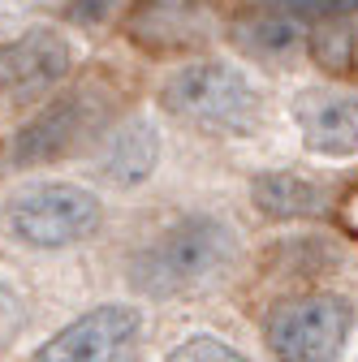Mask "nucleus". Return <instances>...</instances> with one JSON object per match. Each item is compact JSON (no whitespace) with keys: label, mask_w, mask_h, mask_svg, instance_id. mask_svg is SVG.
<instances>
[{"label":"nucleus","mask_w":358,"mask_h":362,"mask_svg":"<svg viewBox=\"0 0 358 362\" xmlns=\"http://www.w3.org/2000/svg\"><path fill=\"white\" fill-rule=\"evenodd\" d=\"M164 362H250L242 349H233L229 341H220V337H207V332H199V337H186V341H177L168 354H164Z\"/></svg>","instance_id":"nucleus-14"},{"label":"nucleus","mask_w":358,"mask_h":362,"mask_svg":"<svg viewBox=\"0 0 358 362\" xmlns=\"http://www.w3.org/2000/svg\"><path fill=\"white\" fill-rule=\"evenodd\" d=\"M156 156H160L156 129L143 117H129V121H117L100 139L96 164L112 186H139V181H147L156 173Z\"/></svg>","instance_id":"nucleus-11"},{"label":"nucleus","mask_w":358,"mask_h":362,"mask_svg":"<svg viewBox=\"0 0 358 362\" xmlns=\"http://www.w3.org/2000/svg\"><path fill=\"white\" fill-rule=\"evenodd\" d=\"M5 220L22 246L61 250L96 238L104 224V207L91 190L74 186V181H39V186H26L9 199Z\"/></svg>","instance_id":"nucleus-4"},{"label":"nucleus","mask_w":358,"mask_h":362,"mask_svg":"<svg viewBox=\"0 0 358 362\" xmlns=\"http://www.w3.org/2000/svg\"><path fill=\"white\" fill-rule=\"evenodd\" d=\"M229 39L238 43L246 57L267 61V65H281V61H289L306 43V22H302V13L277 9V5L272 9H250V13H242L233 22Z\"/></svg>","instance_id":"nucleus-12"},{"label":"nucleus","mask_w":358,"mask_h":362,"mask_svg":"<svg viewBox=\"0 0 358 362\" xmlns=\"http://www.w3.org/2000/svg\"><path fill=\"white\" fill-rule=\"evenodd\" d=\"M250 199L272 220H320V216H328V203H333L320 181H311L302 173H289V168L255 177Z\"/></svg>","instance_id":"nucleus-13"},{"label":"nucleus","mask_w":358,"mask_h":362,"mask_svg":"<svg viewBox=\"0 0 358 362\" xmlns=\"http://www.w3.org/2000/svg\"><path fill=\"white\" fill-rule=\"evenodd\" d=\"M74 52L61 30L35 26L0 43V104H39L69 78Z\"/></svg>","instance_id":"nucleus-7"},{"label":"nucleus","mask_w":358,"mask_h":362,"mask_svg":"<svg viewBox=\"0 0 358 362\" xmlns=\"http://www.w3.org/2000/svg\"><path fill=\"white\" fill-rule=\"evenodd\" d=\"M220 30L207 0H139L125 13V35L151 57H186L212 43Z\"/></svg>","instance_id":"nucleus-8"},{"label":"nucleus","mask_w":358,"mask_h":362,"mask_svg":"<svg viewBox=\"0 0 358 362\" xmlns=\"http://www.w3.org/2000/svg\"><path fill=\"white\" fill-rule=\"evenodd\" d=\"M108 5H112V0H78V5L69 9V18H74V22H96Z\"/></svg>","instance_id":"nucleus-15"},{"label":"nucleus","mask_w":358,"mask_h":362,"mask_svg":"<svg viewBox=\"0 0 358 362\" xmlns=\"http://www.w3.org/2000/svg\"><path fill=\"white\" fill-rule=\"evenodd\" d=\"M306 52L324 74L345 78L358 52V0H320L316 22L306 26Z\"/></svg>","instance_id":"nucleus-10"},{"label":"nucleus","mask_w":358,"mask_h":362,"mask_svg":"<svg viewBox=\"0 0 358 362\" xmlns=\"http://www.w3.org/2000/svg\"><path fill=\"white\" fill-rule=\"evenodd\" d=\"M143 315L134 306H96L61 328L48 345H39L30 362H134L139 358Z\"/></svg>","instance_id":"nucleus-6"},{"label":"nucleus","mask_w":358,"mask_h":362,"mask_svg":"<svg viewBox=\"0 0 358 362\" xmlns=\"http://www.w3.org/2000/svg\"><path fill=\"white\" fill-rule=\"evenodd\" d=\"M160 108L207 139H246L259 125L263 100L238 65L190 61L160 86Z\"/></svg>","instance_id":"nucleus-2"},{"label":"nucleus","mask_w":358,"mask_h":362,"mask_svg":"<svg viewBox=\"0 0 358 362\" xmlns=\"http://www.w3.org/2000/svg\"><path fill=\"white\" fill-rule=\"evenodd\" d=\"M294 121L306 151L350 160L358 156V90L345 86H306L294 100Z\"/></svg>","instance_id":"nucleus-9"},{"label":"nucleus","mask_w":358,"mask_h":362,"mask_svg":"<svg viewBox=\"0 0 358 362\" xmlns=\"http://www.w3.org/2000/svg\"><path fill=\"white\" fill-rule=\"evenodd\" d=\"M112 112H117V90L104 86L100 78L74 86L69 95H61L57 104H48L35 121H26L13 139V164L30 168V164H52L65 160L82 147H100V139L112 129Z\"/></svg>","instance_id":"nucleus-3"},{"label":"nucleus","mask_w":358,"mask_h":362,"mask_svg":"<svg viewBox=\"0 0 358 362\" xmlns=\"http://www.w3.org/2000/svg\"><path fill=\"white\" fill-rule=\"evenodd\" d=\"M238 263V238L220 216H177L129 259V285L147 298H182L225 281Z\"/></svg>","instance_id":"nucleus-1"},{"label":"nucleus","mask_w":358,"mask_h":362,"mask_svg":"<svg viewBox=\"0 0 358 362\" xmlns=\"http://www.w3.org/2000/svg\"><path fill=\"white\" fill-rule=\"evenodd\" d=\"M354 328V306L341 293H302L267 310V349L277 362H337Z\"/></svg>","instance_id":"nucleus-5"}]
</instances>
